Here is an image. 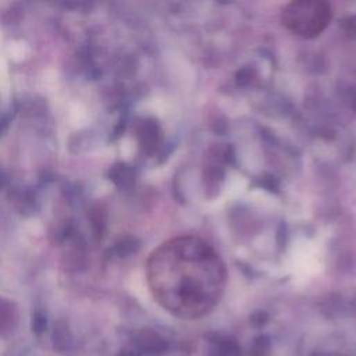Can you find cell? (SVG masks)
<instances>
[{"instance_id":"6da1fadb","label":"cell","mask_w":356,"mask_h":356,"mask_svg":"<svg viewBox=\"0 0 356 356\" xmlns=\"http://www.w3.org/2000/svg\"><path fill=\"white\" fill-rule=\"evenodd\" d=\"M147 280L154 298L175 316L193 318L218 302L225 285V266L203 239L186 235L161 243L147 260Z\"/></svg>"},{"instance_id":"7a4b0ae2","label":"cell","mask_w":356,"mask_h":356,"mask_svg":"<svg viewBox=\"0 0 356 356\" xmlns=\"http://www.w3.org/2000/svg\"><path fill=\"white\" fill-rule=\"evenodd\" d=\"M331 6L325 1L300 0L288 3L281 11L282 25L300 38H316L331 21Z\"/></svg>"},{"instance_id":"3957f363","label":"cell","mask_w":356,"mask_h":356,"mask_svg":"<svg viewBox=\"0 0 356 356\" xmlns=\"http://www.w3.org/2000/svg\"><path fill=\"white\" fill-rule=\"evenodd\" d=\"M216 356H241V352L234 342H225L218 346Z\"/></svg>"}]
</instances>
